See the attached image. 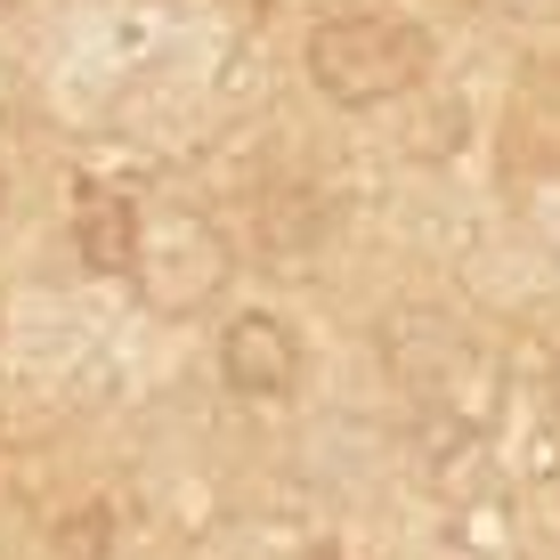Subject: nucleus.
I'll use <instances>...</instances> for the list:
<instances>
[{
    "mask_svg": "<svg viewBox=\"0 0 560 560\" xmlns=\"http://www.w3.org/2000/svg\"><path fill=\"white\" fill-rule=\"evenodd\" d=\"M431 66V33L407 25V16H334L308 42V73L317 90H334L341 106H382L398 90L422 82Z\"/></svg>",
    "mask_w": 560,
    "mask_h": 560,
    "instance_id": "f257e3e1",
    "label": "nucleus"
},
{
    "mask_svg": "<svg viewBox=\"0 0 560 560\" xmlns=\"http://www.w3.org/2000/svg\"><path fill=\"white\" fill-rule=\"evenodd\" d=\"M220 358H228V382H244V390H284V382L301 374V350H293V334H284L277 317H236Z\"/></svg>",
    "mask_w": 560,
    "mask_h": 560,
    "instance_id": "f03ea898",
    "label": "nucleus"
}]
</instances>
